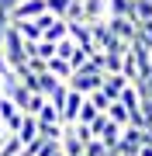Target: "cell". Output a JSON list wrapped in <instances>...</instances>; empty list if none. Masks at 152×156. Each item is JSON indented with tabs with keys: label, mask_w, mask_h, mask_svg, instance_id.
<instances>
[{
	"label": "cell",
	"mask_w": 152,
	"mask_h": 156,
	"mask_svg": "<svg viewBox=\"0 0 152 156\" xmlns=\"http://www.w3.org/2000/svg\"><path fill=\"white\" fill-rule=\"evenodd\" d=\"M114 17H131V0H107V21Z\"/></svg>",
	"instance_id": "cell-10"
},
{
	"label": "cell",
	"mask_w": 152,
	"mask_h": 156,
	"mask_svg": "<svg viewBox=\"0 0 152 156\" xmlns=\"http://www.w3.org/2000/svg\"><path fill=\"white\" fill-rule=\"evenodd\" d=\"M83 104H86V97L76 94V90H69V94H66V104H62V125H76Z\"/></svg>",
	"instance_id": "cell-3"
},
{
	"label": "cell",
	"mask_w": 152,
	"mask_h": 156,
	"mask_svg": "<svg viewBox=\"0 0 152 156\" xmlns=\"http://www.w3.org/2000/svg\"><path fill=\"white\" fill-rule=\"evenodd\" d=\"M14 28H17V35L24 38V45L42 42V35H45V31H42V17H38V21H17Z\"/></svg>",
	"instance_id": "cell-6"
},
{
	"label": "cell",
	"mask_w": 152,
	"mask_h": 156,
	"mask_svg": "<svg viewBox=\"0 0 152 156\" xmlns=\"http://www.w3.org/2000/svg\"><path fill=\"white\" fill-rule=\"evenodd\" d=\"M76 52H79V45H76L73 38H62V42L56 45V56H59V59H66V62H73Z\"/></svg>",
	"instance_id": "cell-14"
},
{
	"label": "cell",
	"mask_w": 152,
	"mask_h": 156,
	"mask_svg": "<svg viewBox=\"0 0 152 156\" xmlns=\"http://www.w3.org/2000/svg\"><path fill=\"white\" fill-rule=\"evenodd\" d=\"M86 101H90V104H93V108H97L100 115L107 111V108H111V101H107V94H104V90H93V94L86 97Z\"/></svg>",
	"instance_id": "cell-16"
},
{
	"label": "cell",
	"mask_w": 152,
	"mask_h": 156,
	"mask_svg": "<svg viewBox=\"0 0 152 156\" xmlns=\"http://www.w3.org/2000/svg\"><path fill=\"white\" fill-rule=\"evenodd\" d=\"M0 56H4V62H7V66H11L14 73L21 69L24 62H28V45H24V38L17 35V28H14V24L7 28L4 42H0Z\"/></svg>",
	"instance_id": "cell-1"
},
{
	"label": "cell",
	"mask_w": 152,
	"mask_h": 156,
	"mask_svg": "<svg viewBox=\"0 0 152 156\" xmlns=\"http://www.w3.org/2000/svg\"><path fill=\"white\" fill-rule=\"evenodd\" d=\"M56 156H66V153H62V149H59V153H56Z\"/></svg>",
	"instance_id": "cell-19"
},
{
	"label": "cell",
	"mask_w": 152,
	"mask_h": 156,
	"mask_svg": "<svg viewBox=\"0 0 152 156\" xmlns=\"http://www.w3.org/2000/svg\"><path fill=\"white\" fill-rule=\"evenodd\" d=\"M131 21H135V24L152 21V4H149V0H131Z\"/></svg>",
	"instance_id": "cell-9"
},
{
	"label": "cell",
	"mask_w": 152,
	"mask_h": 156,
	"mask_svg": "<svg viewBox=\"0 0 152 156\" xmlns=\"http://www.w3.org/2000/svg\"><path fill=\"white\" fill-rule=\"evenodd\" d=\"M0 125H4V118H0Z\"/></svg>",
	"instance_id": "cell-20"
},
{
	"label": "cell",
	"mask_w": 152,
	"mask_h": 156,
	"mask_svg": "<svg viewBox=\"0 0 152 156\" xmlns=\"http://www.w3.org/2000/svg\"><path fill=\"white\" fill-rule=\"evenodd\" d=\"M124 87H128V80H124L121 73H104V83H100V90L107 94V101H118Z\"/></svg>",
	"instance_id": "cell-5"
},
{
	"label": "cell",
	"mask_w": 152,
	"mask_h": 156,
	"mask_svg": "<svg viewBox=\"0 0 152 156\" xmlns=\"http://www.w3.org/2000/svg\"><path fill=\"white\" fill-rule=\"evenodd\" d=\"M49 73L59 80V83H69V80H73V66H69L66 59H59V56H52V59H49Z\"/></svg>",
	"instance_id": "cell-8"
},
{
	"label": "cell",
	"mask_w": 152,
	"mask_h": 156,
	"mask_svg": "<svg viewBox=\"0 0 152 156\" xmlns=\"http://www.w3.org/2000/svg\"><path fill=\"white\" fill-rule=\"evenodd\" d=\"M104 115L111 118V122L118 125V128H128V125H131V111H128V108L121 104V101H111V108H107Z\"/></svg>",
	"instance_id": "cell-7"
},
{
	"label": "cell",
	"mask_w": 152,
	"mask_h": 156,
	"mask_svg": "<svg viewBox=\"0 0 152 156\" xmlns=\"http://www.w3.org/2000/svg\"><path fill=\"white\" fill-rule=\"evenodd\" d=\"M149 4H152V0H149Z\"/></svg>",
	"instance_id": "cell-21"
},
{
	"label": "cell",
	"mask_w": 152,
	"mask_h": 156,
	"mask_svg": "<svg viewBox=\"0 0 152 156\" xmlns=\"http://www.w3.org/2000/svg\"><path fill=\"white\" fill-rule=\"evenodd\" d=\"M118 101H121L124 108H128V111H138V108H142V97H138V90H135V83H128V87H124Z\"/></svg>",
	"instance_id": "cell-12"
},
{
	"label": "cell",
	"mask_w": 152,
	"mask_h": 156,
	"mask_svg": "<svg viewBox=\"0 0 152 156\" xmlns=\"http://www.w3.org/2000/svg\"><path fill=\"white\" fill-rule=\"evenodd\" d=\"M138 156H152V146H142V149H138Z\"/></svg>",
	"instance_id": "cell-18"
},
{
	"label": "cell",
	"mask_w": 152,
	"mask_h": 156,
	"mask_svg": "<svg viewBox=\"0 0 152 156\" xmlns=\"http://www.w3.org/2000/svg\"><path fill=\"white\" fill-rule=\"evenodd\" d=\"M35 118H38V125H62V111H59V108H52V104H45Z\"/></svg>",
	"instance_id": "cell-13"
},
{
	"label": "cell",
	"mask_w": 152,
	"mask_h": 156,
	"mask_svg": "<svg viewBox=\"0 0 152 156\" xmlns=\"http://www.w3.org/2000/svg\"><path fill=\"white\" fill-rule=\"evenodd\" d=\"M97 139H100V142L107 146V149H114V146H118V142H121V128H118V125H114V122H111V118H107V125H104V132H100V135H97Z\"/></svg>",
	"instance_id": "cell-11"
},
{
	"label": "cell",
	"mask_w": 152,
	"mask_h": 156,
	"mask_svg": "<svg viewBox=\"0 0 152 156\" xmlns=\"http://www.w3.org/2000/svg\"><path fill=\"white\" fill-rule=\"evenodd\" d=\"M49 14V0H24V4H17L11 11V24L17 21H38V17Z\"/></svg>",
	"instance_id": "cell-2"
},
{
	"label": "cell",
	"mask_w": 152,
	"mask_h": 156,
	"mask_svg": "<svg viewBox=\"0 0 152 156\" xmlns=\"http://www.w3.org/2000/svg\"><path fill=\"white\" fill-rule=\"evenodd\" d=\"M38 132H42L38 118H35V115H24V118H21V128H17V139H21V146H31L35 139H38Z\"/></svg>",
	"instance_id": "cell-4"
},
{
	"label": "cell",
	"mask_w": 152,
	"mask_h": 156,
	"mask_svg": "<svg viewBox=\"0 0 152 156\" xmlns=\"http://www.w3.org/2000/svg\"><path fill=\"white\" fill-rule=\"evenodd\" d=\"M86 156H107V146L100 139H93V142H86Z\"/></svg>",
	"instance_id": "cell-17"
},
{
	"label": "cell",
	"mask_w": 152,
	"mask_h": 156,
	"mask_svg": "<svg viewBox=\"0 0 152 156\" xmlns=\"http://www.w3.org/2000/svg\"><path fill=\"white\" fill-rule=\"evenodd\" d=\"M69 7H73V0H49V14L59 17V21H66V17H69Z\"/></svg>",
	"instance_id": "cell-15"
}]
</instances>
